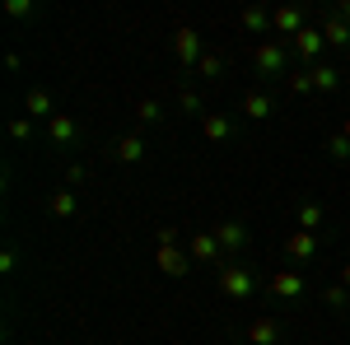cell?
Returning a JSON list of instances; mask_svg holds the SVG:
<instances>
[{
  "instance_id": "2",
  "label": "cell",
  "mask_w": 350,
  "mask_h": 345,
  "mask_svg": "<svg viewBox=\"0 0 350 345\" xmlns=\"http://www.w3.org/2000/svg\"><path fill=\"white\" fill-rule=\"evenodd\" d=\"M219 285H224L229 299H252V271L239 266V262H229L224 271H219Z\"/></svg>"
},
{
  "instance_id": "27",
  "label": "cell",
  "mask_w": 350,
  "mask_h": 345,
  "mask_svg": "<svg viewBox=\"0 0 350 345\" xmlns=\"http://www.w3.org/2000/svg\"><path fill=\"white\" fill-rule=\"evenodd\" d=\"M196 66H201V75H206V80H215V75H219V61H215V56H201Z\"/></svg>"
},
{
  "instance_id": "4",
  "label": "cell",
  "mask_w": 350,
  "mask_h": 345,
  "mask_svg": "<svg viewBox=\"0 0 350 345\" xmlns=\"http://www.w3.org/2000/svg\"><path fill=\"white\" fill-rule=\"evenodd\" d=\"M285 252H290V257H295V262H308V257H313V252H318V238H313V234H308V229H295V234H290V238H285Z\"/></svg>"
},
{
  "instance_id": "16",
  "label": "cell",
  "mask_w": 350,
  "mask_h": 345,
  "mask_svg": "<svg viewBox=\"0 0 350 345\" xmlns=\"http://www.w3.org/2000/svg\"><path fill=\"white\" fill-rule=\"evenodd\" d=\"M140 154H145V140H140V135H126V140L117 145V159L122 163H140Z\"/></svg>"
},
{
  "instance_id": "6",
  "label": "cell",
  "mask_w": 350,
  "mask_h": 345,
  "mask_svg": "<svg viewBox=\"0 0 350 345\" xmlns=\"http://www.w3.org/2000/svg\"><path fill=\"white\" fill-rule=\"evenodd\" d=\"M290 47H295V52L304 56V61H313V56L323 52V28H304L295 42H290Z\"/></svg>"
},
{
  "instance_id": "1",
  "label": "cell",
  "mask_w": 350,
  "mask_h": 345,
  "mask_svg": "<svg viewBox=\"0 0 350 345\" xmlns=\"http://www.w3.org/2000/svg\"><path fill=\"white\" fill-rule=\"evenodd\" d=\"M252 66H257L262 75H285V70H290V42H285V38L262 42V47L252 52Z\"/></svg>"
},
{
  "instance_id": "13",
  "label": "cell",
  "mask_w": 350,
  "mask_h": 345,
  "mask_svg": "<svg viewBox=\"0 0 350 345\" xmlns=\"http://www.w3.org/2000/svg\"><path fill=\"white\" fill-rule=\"evenodd\" d=\"M28 117H56V112H52V94H47V89H33V94H28Z\"/></svg>"
},
{
  "instance_id": "20",
  "label": "cell",
  "mask_w": 350,
  "mask_h": 345,
  "mask_svg": "<svg viewBox=\"0 0 350 345\" xmlns=\"http://www.w3.org/2000/svg\"><path fill=\"white\" fill-rule=\"evenodd\" d=\"M267 24H271V14H262V10H243V28H252V33H262Z\"/></svg>"
},
{
  "instance_id": "21",
  "label": "cell",
  "mask_w": 350,
  "mask_h": 345,
  "mask_svg": "<svg viewBox=\"0 0 350 345\" xmlns=\"http://www.w3.org/2000/svg\"><path fill=\"white\" fill-rule=\"evenodd\" d=\"M201 126H206V135H211V140H224V135H229V122H224V117H206Z\"/></svg>"
},
{
  "instance_id": "7",
  "label": "cell",
  "mask_w": 350,
  "mask_h": 345,
  "mask_svg": "<svg viewBox=\"0 0 350 345\" xmlns=\"http://www.w3.org/2000/svg\"><path fill=\"white\" fill-rule=\"evenodd\" d=\"M323 42H332V47H350V24L341 19V14H327V24H323Z\"/></svg>"
},
{
  "instance_id": "24",
  "label": "cell",
  "mask_w": 350,
  "mask_h": 345,
  "mask_svg": "<svg viewBox=\"0 0 350 345\" xmlns=\"http://www.w3.org/2000/svg\"><path fill=\"white\" fill-rule=\"evenodd\" d=\"M28 131H33L28 117H14V122H10V135H14V140H28Z\"/></svg>"
},
{
  "instance_id": "31",
  "label": "cell",
  "mask_w": 350,
  "mask_h": 345,
  "mask_svg": "<svg viewBox=\"0 0 350 345\" xmlns=\"http://www.w3.org/2000/svg\"><path fill=\"white\" fill-rule=\"evenodd\" d=\"M341 135H346V140H350V117H346V131H341Z\"/></svg>"
},
{
  "instance_id": "12",
  "label": "cell",
  "mask_w": 350,
  "mask_h": 345,
  "mask_svg": "<svg viewBox=\"0 0 350 345\" xmlns=\"http://www.w3.org/2000/svg\"><path fill=\"white\" fill-rule=\"evenodd\" d=\"M47 131H52V140H56V145H66V140H75V122H70L66 112H56L52 122H47Z\"/></svg>"
},
{
  "instance_id": "25",
  "label": "cell",
  "mask_w": 350,
  "mask_h": 345,
  "mask_svg": "<svg viewBox=\"0 0 350 345\" xmlns=\"http://www.w3.org/2000/svg\"><path fill=\"white\" fill-rule=\"evenodd\" d=\"M313 89V75H290V94H308Z\"/></svg>"
},
{
  "instance_id": "11",
  "label": "cell",
  "mask_w": 350,
  "mask_h": 345,
  "mask_svg": "<svg viewBox=\"0 0 350 345\" xmlns=\"http://www.w3.org/2000/svg\"><path fill=\"white\" fill-rule=\"evenodd\" d=\"M191 257H196V262H215L219 257L215 234H196V238H191Z\"/></svg>"
},
{
  "instance_id": "18",
  "label": "cell",
  "mask_w": 350,
  "mask_h": 345,
  "mask_svg": "<svg viewBox=\"0 0 350 345\" xmlns=\"http://www.w3.org/2000/svg\"><path fill=\"white\" fill-rule=\"evenodd\" d=\"M52 215L70 219V215H75V196H70V191H56V196H52Z\"/></svg>"
},
{
  "instance_id": "23",
  "label": "cell",
  "mask_w": 350,
  "mask_h": 345,
  "mask_svg": "<svg viewBox=\"0 0 350 345\" xmlns=\"http://www.w3.org/2000/svg\"><path fill=\"white\" fill-rule=\"evenodd\" d=\"M327 303H332V308H350V294H346V285H332V290H327Z\"/></svg>"
},
{
  "instance_id": "8",
  "label": "cell",
  "mask_w": 350,
  "mask_h": 345,
  "mask_svg": "<svg viewBox=\"0 0 350 345\" xmlns=\"http://www.w3.org/2000/svg\"><path fill=\"white\" fill-rule=\"evenodd\" d=\"M173 47H178V61H201V38H196L191 28H178Z\"/></svg>"
},
{
  "instance_id": "3",
  "label": "cell",
  "mask_w": 350,
  "mask_h": 345,
  "mask_svg": "<svg viewBox=\"0 0 350 345\" xmlns=\"http://www.w3.org/2000/svg\"><path fill=\"white\" fill-rule=\"evenodd\" d=\"M271 28H275V33H285V42H295L308 24H304V10H299V5H285V10H275V14H271Z\"/></svg>"
},
{
  "instance_id": "22",
  "label": "cell",
  "mask_w": 350,
  "mask_h": 345,
  "mask_svg": "<svg viewBox=\"0 0 350 345\" xmlns=\"http://www.w3.org/2000/svg\"><path fill=\"white\" fill-rule=\"evenodd\" d=\"M327 150H332V159H350V140H346V135H332Z\"/></svg>"
},
{
  "instance_id": "9",
  "label": "cell",
  "mask_w": 350,
  "mask_h": 345,
  "mask_svg": "<svg viewBox=\"0 0 350 345\" xmlns=\"http://www.w3.org/2000/svg\"><path fill=\"white\" fill-rule=\"evenodd\" d=\"M275 336H280L275 318H257L252 327H247V341H252V345H275Z\"/></svg>"
},
{
  "instance_id": "26",
  "label": "cell",
  "mask_w": 350,
  "mask_h": 345,
  "mask_svg": "<svg viewBox=\"0 0 350 345\" xmlns=\"http://www.w3.org/2000/svg\"><path fill=\"white\" fill-rule=\"evenodd\" d=\"M5 10H10V19H24V14H33V5H28V0H10Z\"/></svg>"
},
{
  "instance_id": "14",
  "label": "cell",
  "mask_w": 350,
  "mask_h": 345,
  "mask_svg": "<svg viewBox=\"0 0 350 345\" xmlns=\"http://www.w3.org/2000/svg\"><path fill=\"white\" fill-rule=\"evenodd\" d=\"M323 206H318V201H308V206H304V210H299V229H308V234H318V229H323Z\"/></svg>"
},
{
  "instance_id": "29",
  "label": "cell",
  "mask_w": 350,
  "mask_h": 345,
  "mask_svg": "<svg viewBox=\"0 0 350 345\" xmlns=\"http://www.w3.org/2000/svg\"><path fill=\"white\" fill-rule=\"evenodd\" d=\"M341 285H346V290H350V262L341 266Z\"/></svg>"
},
{
  "instance_id": "28",
  "label": "cell",
  "mask_w": 350,
  "mask_h": 345,
  "mask_svg": "<svg viewBox=\"0 0 350 345\" xmlns=\"http://www.w3.org/2000/svg\"><path fill=\"white\" fill-rule=\"evenodd\" d=\"M154 117H159V103H154V98H145V103H140V122H154Z\"/></svg>"
},
{
  "instance_id": "15",
  "label": "cell",
  "mask_w": 350,
  "mask_h": 345,
  "mask_svg": "<svg viewBox=\"0 0 350 345\" xmlns=\"http://www.w3.org/2000/svg\"><path fill=\"white\" fill-rule=\"evenodd\" d=\"M243 238H247L243 224H215V243H219V247H239Z\"/></svg>"
},
{
  "instance_id": "30",
  "label": "cell",
  "mask_w": 350,
  "mask_h": 345,
  "mask_svg": "<svg viewBox=\"0 0 350 345\" xmlns=\"http://www.w3.org/2000/svg\"><path fill=\"white\" fill-rule=\"evenodd\" d=\"M341 19H346V24H350V0H341Z\"/></svg>"
},
{
  "instance_id": "17",
  "label": "cell",
  "mask_w": 350,
  "mask_h": 345,
  "mask_svg": "<svg viewBox=\"0 0 350 345\" xmlns=\"http://www.w3.org/2000/svg\"><path fill=\"white\" fill-rule=\"evenodd\" d=\"M308 75H313V89H323V94H332V89H336V84H341V75H336V70H332V66H313V70H308Z\"/></svg>"
},
{
  "instance_id": "19",
  "label": "cell",
  "mask_w": 350,
  "mask_h": 345,
  "mask_svg": "<svg viewBox=\"0 0 350 345\" xmlns=\"http://www.w3.org/2000/svg\"><path fill=\"white\" fill-rule=\"evenodd\" d=\"M243 107H247V117H271V98H267V94H247V103H243Z\"/></svg>"
},
{
  "instance_id": "5",
  "label": "cell",
  "mask_w": 350,
  "mask_h": 345,
  "mask_svg": "<svg viewBox=\"0 0 350 345\" xmlns=\"http://www.w3.org/2000/svg\"><path fill=\"white\" fill-rule=\"evenodd\" d=\"M271 294H275V299H299V294H304V275H295V271L271 275Z\"/></svg>"
},
{
  "instance_id": "10",
  "label": "cell",
  "mask_w": 350,
  "mask_h": 345,
  "mask_svg": "<svg viewBox=\"0 0 350 345\" xmlns=\"http://www.w3.org/2000/svg\"><path fill=\"white\" fill-rule=\"evenodd\" d=\"M187 257H183V252H178V247H159V271L163 275H187Z\"/></svg>"
}]
</instances>
